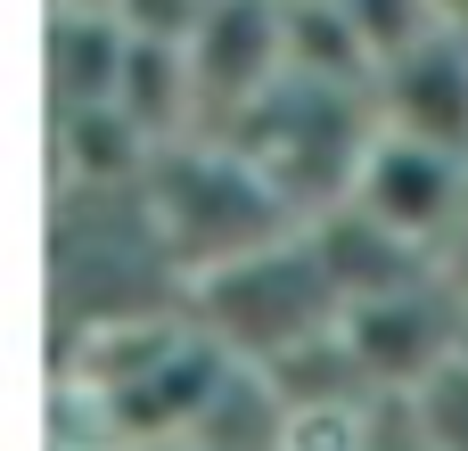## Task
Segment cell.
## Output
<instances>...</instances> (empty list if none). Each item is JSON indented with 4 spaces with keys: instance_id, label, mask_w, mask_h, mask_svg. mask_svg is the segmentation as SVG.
I'll return each mask as SVG.
<instances>
[{
    "instance_id": "1",
    "label": "cell",
    "mask_w": 468,
    "mask_h": 451,
    "mask_svg": "<svg viewBox=\"0 0 468 451\" xmlns=\"http://www.w3.org/2000/svg\"><path fill=\"white\" fill-rule=\"evenodd\" d=\"M140 214L165 238V263H181L189 279H206V271L239 263V255H263L288 230H304L280 205V189L239 148H222V140H206V148L197 140L156 148V164L140 173Z\"/></svg>"
},
{
    "instance_id": "2",
    "label": "cell",
    "mask_w": 468,
    "mask_h": 451,
    "mask_svg": "<svg viewBox=\"0 0 468 451\" xmlns=\"http://www.w3.org/2000/svg\"><path fill=\"white\" fill-rule=\"evenodd\" d=\"M189 304H197L189 329H206L230 362H255V370L296 353V345H313V337H329V329H346V296L321 271L304 230H288L280 246L189 279Z\"/></svg>"
},
{
    "instance_id": "3",
    "label": "cell",
    "mask_w": 468,
    "mask_h": 451,
    "mask_svg": "<svg viewBox=\"0 0 468 451\" xmlns=\"http://www.w3.org/2000/svg\"><path fill=\"white\" fill-rule=\"evenodd\" d=\"M181 49H189L197 123H214V140H222L288 74V0H214Z\"/></svg>"
},
{
    "instance_id": "4",
    "label": "cell",
    "mask_w": 468,
    "mask_h": 451,
    "mask_svg": "<svg viewBox=\"0 0 468 451\" xmlns=\"http://www.w3.org/2000/svg\"><path fill=\"white\" fill-rule=\"evenodd\" d=\"M346 345L362 362L370 386H428L461 362L468 345V296L444 279H420L403 296H378V304H354L346 312Z\"/></svg>"
},
{
    "instance_id": "5",
    "label": "cell",
    "mask_w": 468,
    "mask_h": 451,
    "mask_svg": "<svg viewBox=\"0 0 468 451\" xmlns=\"http://www.w3.org/2000/svg\"><path fill=\"white\" fill-rule=\"evenodd\" d=\"M354 205L378 214L387 230H403L411 246H436L452 222L468 230V156L378 123V140H370V156L354 173Z\"/></svg>"
},
{
    "instance_id": "6",
    "label": "cell",
    "mask_w": 468,
    "mask_h": 451,
    "mask_svg": "<svg viewBox=\"0 0 468 451\" xmlns=\"http://www.w3.org/2000/svg\"><path fill=\"white\" fill-rule=\"evenodd\" d=\"M304 238H313L321 271L337 279L346 312H354V304H378V296H403V288H420V279H436V271H428V246H411L403 230H387V222L362 214L354 197L329 205V214H313Z\"/></svg>"
},
{
    "instance_id": "7",
    "label": "cell",
    "mask_w": 468,
    "mask_h": 451,
    "mask_svg": "<svg viewBox=\"0 0 468 451\" xmlns=\"http://www.w3.org/2000/svg\"><path fill=\"white\" fill-rule=\"evenodd\" d=\"M378 123L468 156V33H436L428 49L378 74Z\"/></svg>"
},
{
    "instance_id": "8",
    "label": "cell",
    "mask_w": 468,
    "mask_h": 451,
    "mask_svg": "<svg viewBox=\"0 0 468 451\" xmlns=\"http://www.w3.org/2000/svg\"><path fill=\"white\" fill-rule=\"evenodd\" d=\"M123 66H132V25L115 8H58L49 16V107L58 115L115 107Z\"/></svg>"
},
{
    "instance_id": "9",
    "label": "cell",
    "mask_w": 468,
    "mask_h": 451,
    "mask_svg": "<svg viewBox=\"0 0 468 451\" xmlns=\"http://www.w3.org/2000/svg\"><path fill=\"white\" fill-rule=\"evenodd\" d=\"M346 16H354V33H362V49H370L378 74L403 66L411 49H428L436 33H452V25L436 16V0H346Z\"/></svg>"
},
{
    "instance_id": "10",
    "label": "cell",
    "mask_w": 468,
    "mask_h": 451,
    "mask_svg": "<svg viewBox=\"0 0 468 451\" xmlns=\"http://www.w3.org/2000/svg\"><path fill=\"white\" fill-rule=\"evenodd\" d=\"M436 16H444L452 33H468V0H436Z\"/></svg>"
},
{
    "instance_id": "11",
    "label": "cell",
    "mask_w": 468,
    "mask_h": 451,
    "mask_svg": "<svg viewBox=\"0 0 468 451\" xmlns=\"http://www.w3.org/2000/svg\"><path fill=\"white\" fill-rule=\"evenodd\" d=\"M452 288H461V296H468V255H461V263H452Z\"/></svg>"
},
{
    "instance_id": "12",
    "label": "cell",
    "mask_w": 468,
    "mask_h": 451,
    "mask_svg": "<svg viewBox=\"0 0 468 451\" xmlns=\"http://www.w3.org/2000/svg\"><path fill=\"white\" fill-rule=\"evenodd\" d=\"M58 8H115V0H58Z\"/></svg>"
}]
</instances>
